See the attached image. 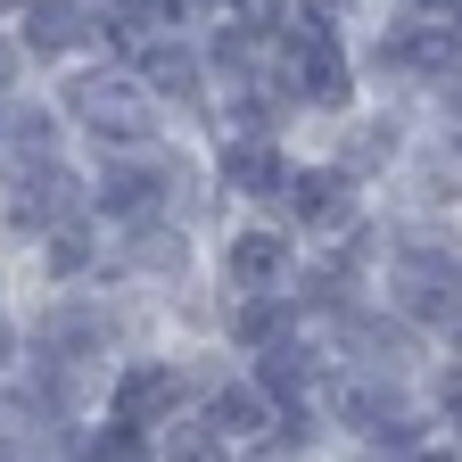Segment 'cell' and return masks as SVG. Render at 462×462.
<instances>
[{"label": "cell", "mask_w": 462, "mask_h": 462, "mask_svg": "<svg viewBox=\"0 0 462 462\" xmlns=\"http://www.w3.org/2000/svg\"><path fill=\"white\" fill-rule=\"evenodd\" d=\"M107 281V231L99 223H58L17 256V298H58V289Z\"/></svg>", "instance_id": "14"}, {"label": "cell", "mask_w": 462, "mask_h": 462, "mask_svg": "<svg viewBox=\"0 0 462 462\" xmlns=\"http://www.w3.org/2000/svg\"><path fill=\"white\" fill-rule=\"evenodd\" d=\"M190 413L223 438V446H248V438H264L273 430V404H264V388L248 380V372H231V380H215L199 404H190Z\"/></svg>", "instance_id": "17"}, {"label": "cell", "mask_w": 462, "mask_h": 462, "mask_svg": "<svg viewBox=\"0 0 462 462\" xmlns=\"http://www.w3.org/2000/svg\"><path fill=\"white\" fill-rule=\"evenodd\" d=\"M314 338L330 346V364H338V372H372V380H421V372L438 364V346H430L421 330H404L380 298L346 306V314H338V322H322Z\"/></svg>", "instance_id": "11"}, {"label": "cell", "mask_w": 462, "mask_h": 462, "mask_svg": "<svg viewBox=\"0 0 462 462\" xmlns=\"http://www.w3.org/2000/svg\"><path fill=\"white\" fill-rule=\"evenodd\" d=\"M42 91H50L58 116H67L75 157H125V149H157V141H173L165 107L133 83L125 58H107V50L83 58V67H67V75H50Z\"/></svg>", "instance_id": "2"}, {"label": "cell", "mask_w": 462, "mask_h": 462, "mask_svg": "<svg viewBox=\"0 0 462 462\" xmlns=\"http://www.w3.org/2000/svg\"><path fill=\"white\" fill-rule=\"evenodd\" d=\"M199 273H207V231L182 223V215H149V223L107 231V281L149 298V306H165L173 289H190Z\"/></svg>", "instance_id": "5"}, {"label": "cell", "mask_w": 462, "mask_h": 462, "mask_svg": "<svg viewBox=\"0 0 462 462\" xmlns=\"http://www.w3.org/2000/svg\"><path fill=\"white\" fill-rule=\"evenodd\" d=\"M322 430H330V454H346V462H404L413 446L438 438L430 404H421V380H372V372L330 380Z\"/></svg>", "instance_id": "3"}, {"label": "cell", "mask_w": 462, "mask_h": 462, "mask_svg": "<svg viewBox=\"0 0 462 462\" xmlns=\"http://www.w3.org/2000/svg\"><path fill=\"white\" fill-rule=\"evenodd\" d=\"M50 165H75V133L50 107V91L33 83L0 107V173H50Z\"/></svg>", "instance_id": "15"}, {"label": "cell", "mask_w": 462, "mask_h": 462, "mask_svg": "<svg viewBox=\"0 0 462 462\" xmlns=\"http://www.w3.org/2000/svg\"><path fill=\"white\" fill-rule=\"evenodd\" d=\"M273 223H281L298 248H330V240H346V231L372 223V190H356L338 165H322L314 149H298V173H289Z\"/></svg>", "instance_id": "12"}, {"label": "cell", "mask_w": 462, "mask_h": 462, "mask_svg": "<svg viewBox=\"0 0 462 462\" xmlns=\"http://www.w3.org/2000/svg\"><path fill=\"white\" fill-rule=\"evenodd\" d=\"M215 338H223L240 364H256V356H273V346L306 338V306H298V289H281V298H231Z\"/></svg>", "instance_id": "16"}, {"label": "cell", "mask_w": 462, "mask_h": 462, "mask_svg": "<svg viewBox=\"0 0 462 462\" xmlns=\"http://www.w3.org/2000/svg\"><path fill=\"white\" fill-rule=\"evenodd\" d=\"M125 67L133 83L165 107V125L182 133V141H207V107H215V83H207V58H199V33H149L125 50Z\"/></svg>", "instance_id": "10"}, {"label": "cell", "mask_w": 462, "mask_h": 462, "mask_svg": "<svg viewBox=\"0 0 462 462\" xmlns=\"http://www.w3.org/2000/svg\"><path fill=\"white\" fill-rule=\"evenodd\" d=\"M306 149H314L322 165H338L356 190H372V199H380V182L396 173V157L413 149V107H396V99H356L338 125L306 133Z\"/></svg>", "instance_id": "8"}, {"label": "cell", "mask_w": 462, "mask_h": 462, "mask_svg": "<svg viewBox=\"0 0 462 462\" xmlns=\"http://www.w3.org/2000/svg\"><path fill=\"white\" fill-rule=\"evenodd\" d=\"M314 462H346V454H314Z\"/></svg>", "instance_id": "24"}, {"label": "cell", "mask_w": 462, "mask_h": 462, "mask_svg": "<svg viewBox=\"0 0 462 462\" xmlns=\"http://www.w3.org/2000/svg\"><path fill=\"white\" fill-rule=\"evenodd\" d=\"M149 462H231V446H223L199 413H182V421H165V430L149 438Z\"/></svg>", "instance_id": "18"}, {"label": "cell", "mask_w": 462, "mask_h": 462, "mask_svg": "<svg viewBox=\"0 0 462 462\" xmlns=\"http://www.w3.org/2000/svg\"><path fill=\"white\" fill-rule=\"evenodd\" d=\"M190 404H199V388H190V364H182V346H173V338L133 346V356L99 380V421L133 430V438H157L165 421H182Z\"/></svg>", "instance_id": "6"}, {"label": "cell", "mask_w": 462, "mask_h": 462, "mask_svg": "<svg viewBox=\"0 0 462 462\" xmlns=\"http://www.w3.org/2000/svg\"><path fill=\"white\" fill-rule=\"evenodd\" d=\"M42 75H33V58H25V42L0 25V99H17V91H33Z\"/></svg>", "instance_id": "19"}, {"label": "cell", "mask_w": 462, "mask_h": 462, "mask_svg": "<svg viewBox=\"0 0 462 462\" xmlns=\"http://www.w3.org/2000/svg\"><path fill=\"white\" fill-rule=\"evenodd\" d=\"M0 462H58L42 438H25V430H9V421H0Z\"/></svg>", "instance_id": "21"}, {"label": "cell", "mask_w": 462, "mask_h": 462, "mask_svg": "<svg viewBox=\"0 0 462 462\" xmlns=\"http://www.w3.org/2000/svg\"><path fill=\"white\" fill-rule=\"evenodd\" d=\"M199 157H207L223 215H273L289 173H298V141H281V133H215L199 141Z\"/></svg>", "instance_id": "9"}, {"label": "cell", "mask_w": 462, "mask_h": 462, "mask_svg": "<svg viewBox=\"0 0 462 462\" xmlns=\"http://www.w3.org/2000/svg\"><path fill=\"white\" fill-rule=\"evenodd\" d=\"M298 264L306 248L289 240V231L273 215H223L207 231V281H215V298H281V289H298Z\"/></svg>", "instance_id": "4"}, {"label": "cell", "mask_w": 462, "mask_h": 462, "mask_svg": "<svg viewBox=\"0 0 462 462\" xmlns=\"http://www.w3.org/2000/svg\"><path fill=\"white\" fill-rule=\"evenodd\" d=\"M446 356H454V364H462V330H454V338H446Z\"/></svg>", "instance_id": "23"}, {"label": "cell", "mask_w": 462, "mask_h": 462, "mask_svg": "<svg viewBox=\"0 0 462 462\" xmlns=\"http://www.w3.org/2000/svg\"><path fill=\"white\" fill-rule=\"evenodd\" d=\"M17 364H25V314H17V306H0V380H9Z\"/></svg>", "instance_id": "20"}, {"label": "cell", "mask_w": 462, "mask_h": 462, "mask_svg": "<svg viewBox=\"0 0 462 462\" xmlns=\"http://www.w3.org/2000/svg\"><path fill=\"white\" fill-rule=\"evenodd\" d=\"M58 462H83V454H58Z\"/></svg>", "instance_id": "25"}, {"label": "cell", "mask_w": 462, "mask_h": 462, "mask_svg": "<svg viewBox=\"0 0 462 462\" xmlns=\"http://www.w3.org/2000/svg\"><path fill=\"white\" fill-rule=\"evenodd\" d=\"M9 33L25 42V58H33V75H42V83L107 50V33H99V9H91V0H17Z\"/></svg>", "instance_id": "13"}, {"label": "cell", "mask_w": 462, "mask_h": 462, "mask_svg": "<svg viewBox=\"0 0 462 462\" xmlns=\"http://www.w3.org/2000/svg\"><path fill=\"white\" fill-rule=\"evenodd\" d=\"M380 256H372V298L421 330L430 346H446L462 330V223H404V215H380Z\"/></svg>", "instance_id": "1"}, {"label": "cell", "mask_w": 462, "mask_h": 462, "mask_svg": "<svg viewBox=\"0 0 462 462\" xmlns=\"http://www.w3.org/2000/svg\"><path fill=\"white\" fill-rule=\"evenodd\" d=\"M372 207L404 223H462V125H413V149L396 157Z\"/></svg>", "instance_id": "7"}, {"label": "cell", "mask_w": 462, "mask_h": 462, "mask_svg": "<svg viewBox=\"0 0 462 462\" xmlns=\"http://www.w3.org/2000/svg\"><path fill=\"white\" fill-rule=\"evenodd\" d=\"M388 9H404V17H462V0H388Z\"/></svg>", "instance_id": "22"}]
</instances>
